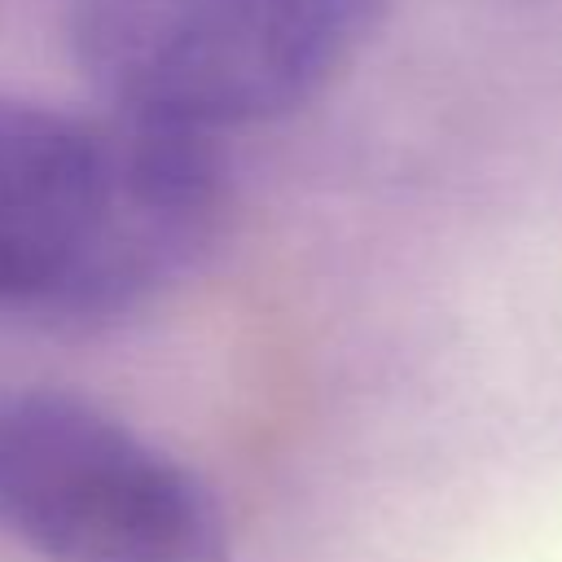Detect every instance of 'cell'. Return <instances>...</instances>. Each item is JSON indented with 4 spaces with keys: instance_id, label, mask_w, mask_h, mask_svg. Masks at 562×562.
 Listing matches in <instances>:
<instances>
[{
    "instance_id": "obj_3",
    "label": "cell",
    "mask_w": 562,
    "mask_h": 562,
    "mask_svg": "<svg viewBox=\"0 0 562 562\" xmlns=\"http://www.w3.org/2000/svg\"><path fill=\"white\" fill-rule=\"evenodd\" d=\"M0 527L44 562H228L206 483L66 391L0 395Z\"/></svg>"
},
{
    "instance_id": "obj_1",
    "label": "cell",
    "mask_w": 562,
    "mask_h": 562,
    "mask_svg": "<svg viewBox=\"0 0 562 562\" xmlns=\"http://www.w3.org/2000/svg\"><path fill=\"white\" fill-rule=\"evenodd\" d=\"M228 206L215 136L0 101V321L114 329L206 263Z\"/></svg>"
},
{
    "instance_id": "obj_2",
    "label": "cell",
    "mask_w": 562,
    "mask_h": 562,
    "mask_svg": "<svg viewBox=\"0 0 562 562\" xmlns=\"http://www.w3.org/2000/svg\"><path fill=\"white\" fill-rule=\"evenodd\" d=\"M382 0H70L79 75L114 114L215 136L316 101Z\"/></svg>"
}]
</instances>
